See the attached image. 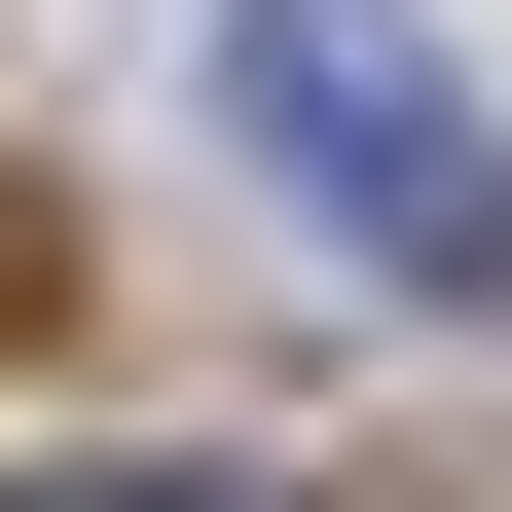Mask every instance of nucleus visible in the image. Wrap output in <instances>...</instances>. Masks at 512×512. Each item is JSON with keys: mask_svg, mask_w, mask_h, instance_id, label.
Returning <instances> with one entry per match:
<instances>
[{"mask_svg": "<svg viewBox=\"0 0 512 512\" xmlns=\"http://www.w3.org/2000/svg\"><path fill=\"white\" fill-rule=\"evenodd\" d=\"M220 110L330 256H403L439 330H512V110L439 74V0H220Z\"/></svg>", "mask_w": 512, "mask_h": 512, "instance_id": "obj_1", "label": "nucleus"}, {"mask_svg": "<svg viewBox=\"0 0 512 512\" xmlns=\"http://www.w3.org/2000/svg\"><path fill=\"white\" fill-rule=\"evenodd\" d=\"M37 512H256V476H37Z\"/></svg>", "mask_w": 512, "mask_h": 512, "instance_id": "obj_2", "label": "nucleus"}, {"mask_svg": "<svg viewBox=\"0 0 512 512\" xmlns=\"http://www.w3.org/2000/svg\"><path fill=\"white\" fill-rule=\"evenodd\" d=\"M0 330H37V220H0Z\"/></svg>", "mask_w": 512, "mask_h": 512, "instance_id": "obj_3", "label": "nucleus"}]
</instances>
